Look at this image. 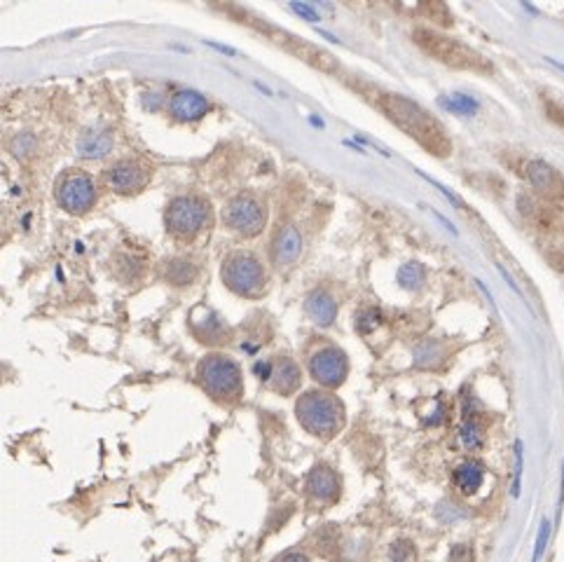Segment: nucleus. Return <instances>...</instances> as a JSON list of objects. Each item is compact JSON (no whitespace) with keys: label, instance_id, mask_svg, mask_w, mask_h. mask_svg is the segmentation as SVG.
Wrapping results in <instances>:
<instances>
[{"label":"nucleus","instance_id":"1","mask_svg":"<svg viewBox=\"0 0 564 562\" xmlns=\"http://www.w3.org/2000/svg\"><path fill=\"white\" fill-rule=\"evenodd\" d=\"M298 421L316 438H332L344 426V406L328 392H307L296 403Z\"/></svg>","mask_w":564,"mask_h":562},{"label":"nucleus","instance_id":"2","mask_svg":"<svg viewBox=\"0 0 564 562\" xmlns=\"http://www.w3.org/2000/svg\"><path fill=\"white\" fill-rule=\"evenodd\" d=\"M197 380L209 396H213L216 401H225V403L239 399L243 389L239 366L225 354L204 356L197 366Z\"/></svg>","mask_w":564,"mask_h":562},{"label":"nucleus","instance_id":"3","mask_svg":"<svg viewBox=\"0 0 564 562\" xmlns=\"http://www.w3.org/2000/svg\"><path fill=\"white\" fill-rule=\"evenodd\" d=\"M211 223V204L202 195H181L164 211V227L174 239H195Z\"/></svg>","mask_w":564,"mask_h":562},{"label":"nucleus","instance_id":"4","mask_svg":"<svg viewBox=\"0 0 564 562\" xmlns=\"http://www.w3.org/2000/svg\"><path fill=\"white\" fill-rule=\"evenodd\" d=\"M382 108L389 113V118L396 125L403 127L410 136L421 140L426 148H431V140H440V127L428 118L426 111H421L419 106L412 104L410 99L396 97V94H387L382 99Z\"/></svg>","mask_w":564,"mask_h":562},{"label":"nucleus","instance_id":"5","mask_svg":"<svg viewBox=\"0 0 564 562\" xmlns=\"http://www.w3.org/2000/svg\"><path fill=\"white\" fill-rule=\"evenodd\" d=\"M56 204L70 216H82L96 204V183L82 169H66L54 185Z\"/></svg>","mask_w":564,"mask_h":562},{"label":"nucleus","instance_id":"6","mask_svg":"<svg viewBox=\"0 0 564 562\" xmlns=\"http://www.w3.org/2000/svg\"><path fill=\"white\" fill-rule=\"evenodd\" d=\"M220 274L229 291L246 298L258 296V293L265 291V284H267L265 267H262L260 260L251 253H232L225 263H223Z\"/></svg>","mask_w":564,"mask_h":562},{"label":"nucleus","instance_id":"7","mask_svg":"<svg viewBox=\"0 0 564 562\" xmlns=\"http://www.w3.org/2000/svg\"><path fill=\"white\" fill-rule=\"evenodd\" d=\"M223 223L241 237H255L265 230L267 211L258 197L241 193L227 202L225 211H223Z\"/></svg>","mask_w":564,"mask_h":562},{"label":"nucleus","instance_id":"8","mask_svg":"<svg viewBox=\"0 0 564 562\" xmlns=\"http://www.w3.org/2000/svg\"><path fill=\"white\" fill-rule=\"evenodd\" d=\"M152 178V167L138 157H122L104 171V183L113 193L134 195L140 193Z\"/></svg>","mask_w":564,"mask_h":562},{"label":"nucleus","instance_id":"9","mask_svg":"<svg viewBox=\"0 0 564 562\" xmlns=\"http://www.w3.org/2000/svg\"><path fill=\"white\" fill-rule=\"evenodd\" d=\"M312 378L325 389H335L347 378V356L337 347H323L314 351L309 359Z\"/></svg>","mask_w":564,"mask_h":562},{"label":"nucleus","instance_id":"10","mask_svg":"<svg viewBox=\"0 0 564 562\" xmlns=\"http://www.w3.org/2000/svg\"><path fill=\"white\" fill-rule=\"evenodd\" d=\"M190 328L197 340L204 344H223L229 337V328L223 321V316L213 310L204 307V305H197L190 312Z\"/></svg>","mask_w":564,"mask_h":562},{"label":"nucleus","instance_id":"11","mask_svg":"<svg viewBox=\"0 0 564 562\" xmlns=\"http://www.w3.org/2000/svg\"><path fill=\"white\" fill-rule=\"evenodd\" d=\"M209 113V99L195 89H181L169 99V115L178 122H195Z\"/></svg>","mask_w":564,"mask_h":562},{"label":"nucleus","instance_id":"12","mask_svg":"<svg viewBox=\"0 0 564 562\" xmlns=\"http://www.w3.org/2000/svg\"><path fill=\"white\" fill-rule=\"evenodd\" d=\"M339 490H342L339 476L325 464L314 466L309 476H307V492H309V497H314V499L319 501H328V504L335 501L339 497Z\"/></svg>","mask_w":564,"mask_h":562},{"label":"nucleus","instance_id":"13","mask_svg":"<svg viewBox=\"0 0 564 562\" xmlns=\"http://www.w3.org/2000/svg\"><path fill=\"white\" fill-rule=\"evenodd\" d=\"M417 38H421V40H426V42L431 40V45H421V47L428 49V52H433L443 61L459 63V66H473L478 59L476 54H471L469 49L464 47V45H457L454 40H447V38H438L433 33H417Z\"/></svg>","mask_w":564,"mask_h":562},{"label":"nucleus","instance_id":"14","mask_svg":"<svg viewBox=\"0 0 564 562\" xmlns=\"http://www.w3.org/2000/svg\"><path fill=\"white\" fill-rule=\"evenodd\" d=\"M269 387L274 389L281 396H291L293 392H298L300 382H303V373H300L298 363L291 359H277L274 363H269Z\"/></svg>","mask_w":564,"mask_h":562},{"label":"nucleus","instance_id":"15","mask_svg":"<svg viewBox=\"0 0 564 562\" xmlns=\"http://www.w3.org/2000/svg\"><path fill=\"white\" fill-rule=\"evenodd\" d=\"M300 253H303V237H300L298 227L293 225L281 227V232L274 237V244H272L274 265H281V267L293 265L300 258Z\"/></svg>","mask_w":564,"mask_h":562},{"label":"nucleus","instance_id":"16","mask_svg":"<svg viewBox=\"0 0 564 562\" xmlns=\"http://www.w3.org/2000/svg\"><path fill=\"white\" fill-rule=\"evenodd\" d=\"M113 150V134L104 127H92L78 138V155L82 159H104Z\"/></svg>","mask_w":564,"mask_h":562},{"label":"nucleus","instance_id":"17","mask_svg":"<svg viewBox=\"0 0 564 562\" xmlns=\"http://www.w3.org/2000/svg\"><path fill=\"white\" fill-rule=\"evenodd\" d=\"M307 314L314 319V323L330 326L337 316V305H335V300H332L330 293L319 289V291L309 293V298H307Z\"/></svg>","mask_w":564,"mask_h":562},{"label":"nucleus","instance_id":"18","mask_svg":"<svg viewBox=\"0 0 564 562\" xmlns=\"http://www.w3.org/2000/svg\"><path fill=\"white\" fill-rule=\"evenodd\" d=\"M527 178H529V183L534 185L536 190H541L543 195H560V190H562V181L557 178L555 169L548 167V164L541 162V159L529 162Z\"/></svg>","mask_w":564,"mask_h":562},{"label":"nucleus","instance_id":"19","mask_svg":"<svg viewBox=\"0 0 564 562\" xmlns=\"http://www.w3.org/2000/svg\"><path fill=\"white\" fill-rule=\"evenodd\" d=\"M485 481V466L480 462H464L454 469V485L461 495H476Z\"/></svg>","mask_w":564,"mask_h":562},{"label":"nucleus","instance_id":"20","mask_svg":"<svg viewBox=\"0 0 564 562\" xmlns=\"http://www.w3.org/2000/svg\"><path fill=\"white\" fill-rule=\"evenodd\" d=\"M162 277L171 286H188L197 277V267L188 258H169L162 263Z\"/></svg>","mask_w":564,"mask_h":562},{"label":"nucleus","instance_id":"21","mask_svg":"<svg viewBox=\"0 0 564 562\" xmlns=\"http://www.w3.org/2000/svg\"><path fill=\"white\" fill-rule=\"evenodd\" d=\"M398 284L405 291H417L421 284H424V270L417 263H408L398 270Z\"/></svg>","mask_w":564,"mask_h":562},{"label":"nucleus","instance_id":"22","mask_svg":"<svg viewBox=\"0 0 564 562\" xmlns=\"http://www.w3.org/2000/svg\"><path fill=\"white\" fill-rule=\"evenodd\" d=\"M459 443L464 445L466 450H480L483 448V431L476 421H464L459 426Z\"/></svg>","mask_w":564,"mask_h":562},{"label":"nucleus","instance_id":"23","mask_svg":"<svg viewBox=\"0 0 564 562\" xmlns=\"http://www.w3.org/2000/svg\"><path fill=\"white\" fill-rule=\"evenodd\" d=\"M443 106L447 111H454V113H461V115H473L478 111V101L466 97V94H450V97L443 99Z\"/></svg>","mask_w":564,"mask_h":562},{"label":"nucleus","instance_id":"24","mask_svg":"<svg viewBox=\"0 0 564 562\" xmlns=\"http://www.w3.org/2000/svg\"><path fill=\"white\" fill-rule=\"evenodd\" d=\"M389 560L391 562H417V546L410 539L394 541L389 548Z\"/></svg>","mask_w":564,"mask_h":562},{"label":"nucleus","instance_id":"25","mask_svg":"<svg viewBox=\"0 0 564 562\" xmlns=\"http://www.w3.org/2000/svg\"><path fill=\"white\" fill-rule=\"evenodd\" d=\"M522 469H524V445L522 440H515V476H513V485H510V495L513 499H517L522 492Z\"/></svg>","mask_w":564,"mask_h":562},{"label":"nucleus","instance_id":"26","mask_svg":"<svg viewBox=\"0 0 564 562\" xmlns=\"http://www.w3.org/2000/svg\"><path fill=\"white\" fill-rule=\"evenodd\" d=\"M550 532H553V525H550V520L546 518L541 522V527H538V534H536V544H534V553H531V562H541L543 553H546L548 548V541H550Z\"/></svg>","mask_w":564,"mask_h":562},{"label":"nucleus","instance_id":"27","mask_svg":"<svg viewBox=\"0 0 564 562\" xmlns=\"http://www.w3.org/2000/svg\"><path fill=\"white\" fill-rule=\"evenodd\" d=\"M10 150H12V155H17V157H29L31 152L35 150V138H33V134H29V131H24V134H17L15 140H12V145H10Z\"/></svg>","mask_w":564,"mask_h":562},{"label":"nucleus","instance_id":"28","mask_svg":"<svg viewBox=\"0 0 564 562\" xmlns=\"http://www.w3.org/2000/svg\"><path fill=\"white\" fill-rule=\"evenodd\" d=\"M414 356H417V366H433L435 361H440L438 359V347H435L433 342L421 344V347L414 351Z\"/></svg>","mask_w":564,"mask_h":562},{"label":"nucleus","instance_id":"29","mask_svg":"<svg viewBox=\"0 0 564 562\" xmlns=\"http://www.w3.org/2000/svg\"><path fill=\"white\" fill-rule=\"evenodd\" d=\"M382 321V314L377 310H365L361 316H358V330L361 333H370L373 328H377Z\"/></svg>","mask_w":564,"mask_h":562},{"label":"nucleus","instance_id":"30","mask_svg":"<svg viewBox=\"0 0 564 562\" xmlns=\"http://www.w3.org/2000/svg\"><path fill=\"white\" fill-rule=\"evenodd\" d=\"M476 560V551L471 544H457L450 551V562H473Z\"/></svg>","mask_w":564,"mask_h":562},{"label":"nucleus","instance_id":"31","mask_svg":"<svg viewBox=\"0 0 564 562\" xmlns=\"http://www.w3.org/2000/svg\"><path fill=\"white\" fill-rule=\"evenodd\" d=\"M417 174H419L421 178H426V181H428V183H433V185H435V188H438V190H440V193H443V195L447 197V200H450V202L454 204V207H461V200H459V197H457V195H452V193H450V190H447V188H445V185H440L438 181H433V178H428V176L424 174V171H417Z\"/></svg>","mask_w":564,"mask_h":562},{"label":"nucleus","instance_id":"32","mask_svg":"<svg viewBox=\"0 0 564 562\" xmlns=\"http://www.w3.org/2000/svg\"><path fill=\"white\" fill-rule=\"evenodd\" d=\"M293 10L298 12V15H303L307 17L309 22H319V15H316V10L309 8V5H303V3H293Z\"/></svg>","mask_w":564,"mask_h":562},{"label":"nucleus","instance_id":"33","mask_svg":"<svg viewBox=\"0 0 564 562\" xmlns=\"http://www.w3.org/2000/svg\"><path fill=\"white\" fill-rule=\"evenodd\" d=\"M274 562H309L305 553H298V551H291V553H284L281 558H277Z\"/></svg>","mask_w":564,"mask_h":562},{"label":"nucleus","instance_id":"34","mask_svg":"<svg viewBox=\"0 0 564 562\" xmlns=\"http://www.w3.org/2000/svg\"><path fill=\"white\" fill-rule=\"evenodd\" d=\"M424 209H426V211H431V214L435 216V218H438L440 223H443V225L447 227V232H452V234H457V227H454V225H452V223H450V220H447V218H445V216H443V214H438V211H433L431 207H424Z\"/></svg>","mask_w":564,"mask_h":562},{"label":"nucleus","instance_id":"35","mask_svg":"<svg viewBox=\"0 0 564 562\" xmlns=\"http://www.w3.org/2000/svg\"><path fill=\"white\" fill-rule=\"evenodd\" d=\"M499 272H501V277L506 279V284H508V286H510V289H513V291H515V293H517V296H520V298H522V293H520V289H517V284H515V281H513V277H510V274H508V272H506V267H503V265H499Z\"/></svg>","mask_w":564,"mask_h":562},{"label":"nucleus","instance_id":"36","mask_svg":"<svg viewBox=\"0 0 564 562\" xmlns=\"http://www.w3.org/2000/svg\"><path fill=\"white\" fill-rule=\"evenodd\" d=\"M564 504V466H562V485H560V508Z\"/></svg>","mask_w":564,"mask_h":562},{"label":"nucleus","instance_id":"37","mask_svg":"<svg viewBox=\"0 0 564 562\" xmlns=\"http://www.w3.org/2000/svg\"><path fill=\"white\" fill-rule=\"evenodd\" d=\"M548 63H550V66H555V68H560L562 73H564V63H562V61H557V59H548Z\"/></svg>","mask_w":564,"mask_h":562}]
</instances>
